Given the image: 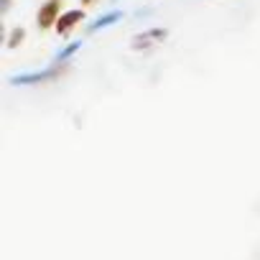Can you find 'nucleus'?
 Instances as JSON below:
<instances>
[{"mask_svg": "<svg viewBox=\"0 0 260 260\" xmlns=\"http://www.w3.org/2000/svg\"><path fill=\"white\" fill-rule=\"evenodd\" d=\"M61 77V67H49V69H41V72H28V74H18L11 79L13 87H28V84H39V82H49V79H56Z\"/></svg>", "mask_w": 260, "mask_h": 260, "instance_id": "1", "label": "nucleus"}, {"mask_svg": "<svg viewBox=\"0 0 260 260\" xmlns=\"http://www.w3.org/2000/svg\"><path fill=\"white\" fill-rule=\"evenodd\" d=\"M166 36H169V31H166V28H151V31L138 34L133 41H130V46H133L136 51H148L151 46L164 44V41H166Z\"/></svg>", "mask_w": 260, "mask_h": 260, "instance_id": "2", "label": "nucleus"}, {"mask_svg": "<svg viewBox=\"0 0 260 260\" xmlns=\"http://www.w3.org/2000/svg\"><path fill=\"white\" fill-rule=\"evenodd\" d=\"M82 21H84V11H82V8H74V11L61 13L54 28H56V34H59V36H69V34L74 31V26H79Z\"/></svg>", "mask_w": 260, "mask_h": 260, "instance_id": "3", "label": "nucleus"}, {"mask_svg": "<svg viewBox=\"0 0 260 260\" xmlns=\"http://www.w3.org/2000/svg\"><path fill=\"white\" fill-rule=\"evenodd\" d=\"M56 21H59V0H49V3H44V6L39 8L36 23H39V28L49 31V28L56 26Z\"/></svg>", "mask_w": 260, "mask_h": 260, "instance_id": "4", "label": "nucleus"}, {"mask_svg": "<svg viewBox=\"0 0 260 260\" xmlns=\"http://www.w3.org/2000/svg\"><path fill=\"white\" fill-rule=\"evenodd\" d=\"M120 18H122V11H110V13H105L100 21H94V23L89 26V34H94V31H102V28H110V26H115Z\"/></svg>", "mask_w": 260, "mask_h": 260, "instance_id": "5", "label": "nucleus"}, {"mask_svg": "<svg viewBox=\"0 0 260 260\" xmlns=\"http://www.w3.org/2000/svg\"><path fill=\"white\" fill-rule=\"evenodd\" d=\"M79 49H82V39H79V41H74V44H69V46H64V49L56 54V64H61V61H69V56H74Z\"/></svg>", "mask_w": 260, "mask_h": 260, "instance_id": "6", "label": "nucleus"}, {"mask_svg": "<svg viewBox=\"0 0 260 260\" xmlns=\"http://www.w3.org/2000/svg\"><path fill=\"white\" fill-rule=\"evenodd\" d=\"M23 39H26V28H13L11 31V39H8V49H16Z\"/></svg>", "mask_w": 260, "mask_h": 260, "instance_id": "7", "label": "nucleus"}, {"mask_svg": "<svg viewBox=\"0 0 260 260\" xmlns=\"http://www.w3.org/2000/svg\"><path fill=\"white\" fill-rule=\"evenodd\" d=\"M82 3H84V6H92V3H94V0H82Z\"/></svg>", "mask_w": 260, "mask_h": 260, "instance_id": "8", "label": "nucleus"}]
</instances>
